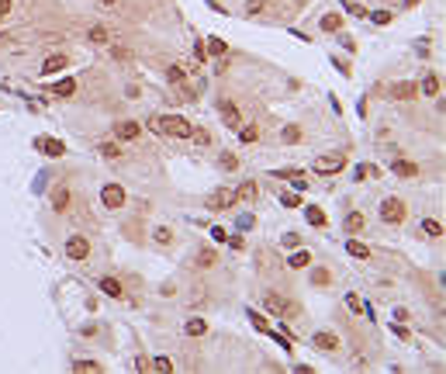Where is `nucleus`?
Instances as JSON below:
<instances>
[{"label":"nucleus","mask_w":446,"mask_h":374,"mask_svg":"<svg viewBox=\"0 0 446 374\" xmlns=\"http://www.w3.org/2000/svg\"><path fill=\"white\" fill-rule=\"evenodd\" d=\"M149 128L153 132H163V135H176V139H191V125L183 118H176V115H166V118H153L149 121Z\"/></svg>","instance_id":"f257e3e1"},{"label":"nucleus","mask_w":446,"mask_h":374,"mask_svg":"<svg viewBox=\"0 0 446 374\" xmlns=\"http://www.w3.org/2000/svg\"><path fill=\"white\" fill-rule=\"evenodd\" d=\"M405 201H398V197H388V201H381V218L384 222H391V225H398L401 218H405Z\"/></svg>","instance_id":"f03ea898"},{"label":"nucleus","mask_w":446,"mask_h":374,"mask_svg":"<svg viewBox=\"0 0 446 374\" xmlns=\"http://www.w3.org/2000/svg\"><path fill=\"white\" fill-rule=\"evenodd\" d=\"M100 201H104V208L118 212V208L125 205V187H121V184H104V191H100Z\"/></svg>","instance_id":"7ed1b4c3"},{"label":"nucleus","mask_w":446,"mask_h":374,"mask_svg":"<svg viewBox=\"0 0 446 374\" xmlns=\"http://www.w3.org/2000/svg\"><path fill=\"white\" fill-rule=\"evenodd\" d=\"M218 111H221V121H225L229 128H235V132L242 128V115H239V108H235V104H232L229 97H221V100H218Z\"/></svg>","instance_id":"20e7f679"},{"label":"nucleus","mask_w":446,"mask_h":374,"mask_svg":"<svg viewBox=\"0 0 446 374\" xmlns=\"http://www.w3.org/2000/svg\"><path fill=\"white\" fill-rule=\"evenodd\" d=\"M263 305H267L270 312H277V315H294V305H291V301H287L284 295H277V291L263 295Z\"/></svg>","instance_id":"39448f33"},{"label":"nucleus","mask_w":446,"mask_h":374,"mask_svg":"<svg viewBox=\"0 0 446 374\" xmlns=\"http://www.w3.org/2000/svg\"><path fill=\"white\" fill-rule=\"evenodd\" d=\"M346 166V156H322V159H315V170L318 174H339Z\"/></svg>","instance_id":"423d86ee"},{"label":"nucleus","mask_w":446,"mask_h":374,"mask_svg":"<svg viewBox=\"0 0 446 374\" xmlns=\"http://www.w3.org/2000/svg\"><path fill=\"white\" fill-rule=\"evenodd\" d=\"M138 132H142V125H138V121H118V125H115V135L121 139V142L138 139Z\"/></svg>","instance_id":"0eeeda50"},{"label":"nucleus","mask_w":446,"mask_h":374,"mask_svg":"<svg viewBox=\"0 0 446 374\" xmlns=\"http://www.w3.org/2000/svg\"><path fill=\"white\" fill-rule=\"evenodd\" d=\"M90 253V243L83 236H73L69 243H66V256H73V260H83V256Z\"/></svg>","instance_id":"6e6552de"},{"label":"nucleus","mask_w":446,"mask_h":374,"mask_svg":"<svg viewBox=\"0 0 446 374\" xmlns=\"http://www.w3.org/2000/svg\"><path fill=\"white\" fill-rule=\"evenodd\" d=\"M232 201H235L232 191H214V194L208 197V205H211V208H218V212H221V208H229Z\"/></svg>","instance_id":"1a4fd4ad"},{"label":"nucleus","mask_w":446,"mask_h":374,"mask_svg":"<svg viewBox=\"0 0 446 374\" xmlns=\"http://www.w3.org/2000/svg\"><path fill=\"white\" fill-rule=\"evenodd\" d=\"M52 94H56V97H73V94H77V80H73V77L59 80L56 87H52Z\"/></svg>","instance_id":"9d476101"},{"label":"nucleus","mask_w":446,"mask_h":374,"mask_svg":"<svg viewBox=\"0 0 446 374\" xmlns=\"http://www.w3.org/2000/svg\"><path fill=\"white\" fill-rule=\"evenodd\" d=\"M66 66H69L66 56H49V59L42 62V73H59V70H66Z\"/></svg>","instance_id":"9b49d317"},{"label":"nucleus","mask_w":446,"mask_h":374,"mask_svg":"<svg viewBox=\"0 0 446 374\" xmlns=\"http://www.w3.org/2000/svg\"><path fill=\"white\" fill-rule=\"evenodd\" d=\"M415 90H419V87H415L412 80H408V83H394V100H412Z\"/></svg>","instance_id":"f8f14e48"},{"label":"nucleus","mask_w":446,"mask_h":374,"mask_svg":"<svg viewBox=\"0 0 446 374\" xmlns=\"http://www.w3.org/2000/svg\"><path fill=\"white\" fill-rule=\"evenodd\" d=\"M315 347H318V350H336V347H339V336L336 333H318L315 336Z\"/></svg>","instance_id":"ddd939ff"},{"label":"nucleus","mask_w":446,"mask_h":374,"mask_svg":"<svg viewBox=\"0 0 446 374\" xmlns=\"http://www.w3.org/2000/svg\"><path fill=\"white\" fill-rule=\"evenodd\" d=\"M305 218H308L315 229H322V225L329 222V218H325V212H322V208H315V205H308V208H305Z\"/></svg>","instance_id":"4468645a"},{"label":"nucleus","mask_w":446,"mask_h":374,"mask_svg":"<svg viewBox=\"0 0 446 374\" xmlns=\"http://www.w3.org/2000/svg\"><path fill=\"white\" fill-rule=\"evenodd\" d=\"M100 291L104 295H111V298H121L125 291H121V284H118L115 277H100Z\"/></svg>","instance_id":"2eb2a0df"},{"label":"nucleus","mask_w":446,"mask_h":374,"mask_svg":"<svg viewBox=\"0 0 446 374\" xmlns=\"http://www.w3.org/2000/svg\"><path fill=\"white\" fill-rule=\"evenodd\" d=\"M422 94H426V97H439V77H436V73H429V77L422 80Z\"/></svg>","instance_id":"dca6fc26"},{"label":"nucleus","mask_w":446,"mask_h":374,"mask_svg":"<svg viewBox=\"0 0 446 374\" xmlns=\"http://www.w3.org/2000/svg\"><path fill=\"white\" fill-rule=\"evenodd\" d=\"M42 149H45V153H49L52 159H59L62 153H66V146H62L59 139H45V142H42Z\"/></svg>","instance_id":"f3484780"},{"label":"nucleus","mask_w":446,"mask_h":374,"mask_svg":"<svg viewBox=\"0 0 446 374\" xmlns=\"http://www.w3.org/2000/svg\"><path fill=\"white\" fill-rule=\"evenodd\" d=\"M52 208H56V212H66V208H69V191H66V187H59L56 194H52Z\"/></svg>","instance_id":"a211bd4d"},{"label":"nucleus","mask_w":446,"mask_h":374,"mask_svg":"<svg viewBox=\"0 0 446 374\" xmlns=\"http://www.w3.org/2000/svg\"><path fill=\"white\" fill-rule=\"evenodd\" d=\"M308 263H311L308 250H298V253H291V260H287V267H294V270H298V267H308Z\"/></svg>","instance_id":"6ab92c4d"},{"label":"nucleus","mask_w":446,"mask_h":374,"mask_svg":"<svg viewBox=\"0 0 446 374\" xmlns=\"http://www.w3.org/2000/svg\"><path fill=\"white\" fill-rule=\"evenodd\" d=\"M346 250H349L353 256H356V260H367V256H370V250L363 246V243H360V239H349V243H346Z\"/></svg>","instance_id":"aec40b11"},{"label":"nucleus","mask_w":446,"mask_h":374,"mask_svg":"<svg viewBox=\"0 0 446 374\" xmlns=\"http://www.w3.org/2000/svg\"><path fill=\"white\" fill-rule=\"evenodd\" d=\"M204 45H208L204 52H211V56H225V52H229V45H225V42H221V39H214V35H211V39H208V42H204Z\"/></svg>","instance_id":"412c9836"},{"label":"nucleus","mask_w":446,"mask_h":374,"mask_svg":"<svg viewBox=\"0 0 446 374\" xmlns=\"http://www.w3.org/2000/svg\"><path fill=\"white\" fill-rule=\"evenodd\" d=\"M87 39L94 42V45H107V42H111V35H107V28H90V35H87Z\"/></svg>","instance_id":"4be33fe9"},{"label":"nucleus","mask_w":446,"mask_h":374,"mask_svg":"<svg viewBox=\"0 0 446 374\" xmlns=\"http://www.w3.org/2000/svg\"><path fill=\"white\" fill-rule=\"evenodd\" d=\"M208 333V322H204V319H191V322H187V336H204Z\"/></svg>","instance_id":"5701e85b"},{"label":"nucleus","mask_w":446,"mask_h":374,"mask_svg":"<svg viewBox=\"0 0 446 374\" xmlns=\"http://www.w3.org/2000/svg\"><path fill=\"white\" fill-rule=\"evenodd\" d=\"M339 28H343V18H339V14H325V18H322V31H339Z\"/></svg>","instance_id":"b1692460"},{"label":"nucleus","mask_w":446,"mask_h":374,"mask_svg":"<svg viewBox=\"0 0 446 374\" xmlns=\"http://www.w3.org/2000/svg\"><path fill=\"white\" fill-rule=\"evenodd\" d=\"M346 229H349V232H360V229H363V215L349 212V215H346Z\"/></svg>","instance_id":"393cba45"},{"label":"nucleus","mask_w":446,"mask_h":374,"mask_svg":"<svg viewBox=\"0 0 446 374\" xmlns=\"http://www.w3.org/2000/svg\"><path fill=\"white\" fill-rule=\"evenodd\" d=\"M235 197H239V201H252V197H256V184H242V187L235 191Z\"/></svg>","instance_id":"a878e982"},{"label":"nucleus","mask_w":446,"mask_h":374,"mask_svg":"<svg viewBox=\"0 0 446 374\" xmlns=\"http://www.w3.org/2000/svg\"><path fill=\"white\" fill-rule=\"evenodd\" d=\"M394 170H398L401 177H415V163H408V159H398V163H394Z\"/></svg>","instance_id":"bb28decb"},{"label":"nucleus","mask_w":446,"mask_h":374,"mask_svg":"<svg viewBox=\"0 0 446 374\" xmlns=\"http://www.w3.org/2000/svg\"><path fill=\"white\" fill-rule=\"evenodd\" d=\"M422 229H426L429 236H436V239L443 236V225H439V222H436V218H426V222H422Z\"/></svg>","instance_id":"cd10ccee"},{"label":"nucleus","mask_w":446,"mask_h":374,"mask_svg":"<svg viewBox=\"0 0 446 374\" xmlns=\"http://www.w3.org/2000/svg\"><path fill=\"white\" fill-rule=\"evenodd\" d=\"M218 163H221V170H229V174H232V170H239V159H235L232 153H221V159H218Z\"/></svg>","instance_id":"c85d7f7f"},{"label":"nucleus","mask_w":446,"mask_h":374,"mask_svg":"<svg viewBox=\"0 0 446 374\" xmlns=\"http://www.w3.org/2000/svg\"><path fill=\"white\" fill-rule=\"evenodd\" d=\"M73 371H87V374H97V371H100V364H94V360H77V364H73Z\"/></svg>","instance_id":"c756f323"},{"label":"nucleus","mask_w":446,"mask_h":374,"mask_svg":"<svg viewBox=\"0 0 446 374\" xmlns=\"http://www.w3.org/2000/svg\"><path fill=\"white\" fill-rule=\"evenodd\" d=\"M100 153H104L107 159H121V149H118V142H104V146H100Z\"/></svg>","instance_id":"7c9ffc66"},{"label":"nucleus","mask_w":446,"mask_h":374,"mask_svg":"<svg viewBox=\"0 0 446 374\" xmlns=\"http://www.w3.org/2000/svg\"><path fill=\"white\" fill-rule=\"evenodd\" d=\"M197 267H214V250H201L197 253Z\"/></svg>","instance_id":"2f4dec72"},{"label":"nucleus","mask_w":446,"mask_h":374,"mask_svg":"<svg viewBox=\"0 0 446 374\" xmlns=\"http://www.w3.org/2000/svg\"><path fill=\"white\" fill-rule=\"evenodd\" d=\"M249 319H252V326H256L259 333H270V322H267V319H263L259 312H249Z\"/></svg>","instance_id":"473e14b6"},{"label":"nucleus","mask_w":446,"mask_h":374,"mask_svg":"<svg viewBox=\"0 0 446 374\" xmlns=\"http://www.w3.org/2000/svg\"><path fill=\"white\" fill-rule=\"evenodd\" d=\"M239 139H242V142H256V139H259V132H256L252 125H246V128H239Z\"/></svg>","instance_id":"72a5a7b5"},{"label":"nucleus","mask_w":446,"mask_h":374,"mask_svg":"<svg viewBox=\"0 0 446 374\" xmlns=\"http://www.w3.org/2000/svg\"><path fill=\"white\" fill-rule=\"evenodd\" d=\"M166 77H170V83H180L187 73H183V66H170V70H166Z\"/></svg>","instance_id":"f704fd0d"},{"label":"nucleus","mask_w":446,"mask_h":374,"mask_svg":"<svg viewBox=\"0 0 446 374\" xmlns=\"http://www.w3.org/2000/svg\"><path fill=\"white\" fill-rule=\"evenodd\" d=\"M284 142H301V128H284Z\"/></svg>","instance_id":"c9c22d12"},{"label":"nucleus","mask_w":446,"mask_h":374,"mask_svg":"<svg viewBox=\"0 0 446 374\" xmlns=\"http://www.w3.org/2000/svg\"><path fill=\"white\" fill-rule=\"evenodd\" d=\"M156 243H163V246L173 243V232H170V229H156Z\"/></svg>","instance_id":"e433bc0d"},{"label":"nucleus","mask_w":446,"mask_h":374,"mask_svg":"<svg viewBox=\"0 0 446 374\" xmlns=\"http://www.w3.org/2000/svg\"><path fill=\"white\" fill-rule=\"evenodd\" d=\"M367 177H377L374 166H356V180H367Z\"/></svg>","instance_id":"4c0bfd02"},{"label":"nucleus","mask_w":446,"mask_h":374,"mask_svg":"<svg viewBox=\"0 0 446 374\" xmlns=\"http://www.w3.org/2000/svg\"><path fill=\"white\" fill-rule=\"evenodd\" d=\"M280 243H284V246H291V250H294V246H301V236H298V232H287V236L280 239Z\"/></svg>","instance_id":"58836bf2"},{"label":"nucleus","mask_w":446,"mask_h":374,"mask_svg":"<svg viewBox=\"0 0 446 374\" xmlns=\"http://www.w3.org/2000/svg\"><path fill=\"white\" fill-rule=\"evenodd\" d=\"M370 18L377 21V24H391V14H388V11H374V14H370Z\"/></svg>","instance_id":"ea45409f"},{"label":"nucleus","mask_w":446,"mask_h":374,"mask_svg":"<svg viewBox=\"0 0 446 374\" xmlns=\"http://www.w3.org/2000/svg\"><path fill=\"white\" fill-rule=\"evenodd\" d=\"M156 371H173V364H170V360H166V357H156V364H153Z\"/></svg>","instance_id":"a19ab883"},{"label":"nucleus","mask_w":446,"mask_h":374,"mask_svg":"<svg viewBox=\"0 0 446 374\" xmlns=\"http://www.w3.org/2000/svg\"><path fill=\"white\" fill-rule=\"evenodd\" d=\"M346 11H349V14H353V18H363V14H367V11H363L360 4H349V0H346Z\"/></svg>","instance_id":"79ce46f5"},{"label":"nucleus","mask_w":446,"mask_h":374,"mask_svg":"<svg viewBox=\"0 0 446 374\" xmlns=\"http://www.w3.org/2000/svg\"><path fill=\"white\" fill-rule=\"evenodd\" d=\"M311 281H315V284H329V270H315Z\"/></svg>","instance_id":"37998d69"},{"label":"nucleus","mask_w":446,"mask_h":374,"mask_svg":"<svg viewBox=\"0 0 446 374\" xmlns=\"http://www.w3.org/2000/svg\"><path fill=\"white\" fill-rule=\"evenodd\" d=\"M346 305L353 309V312H360V309H363V305H360V298H356V295H346Z\"/></svg>","instance_id":"c03bdc74"},{"label":"nucleus","mask_w":446,"mask_h":374,"mask_svg":"<svg viewBox=\"0 0 446 374\" xmlns=\"http://www.w3.org/2000/svg\"><path fill=\"white\" fill-rule=\"evenodd\" d=\"M280 205H284V208H294V205H298V194H284V197H280Z\"/></svg>","instance_id":"a18cd8bd"},{"label":"nucleus","mask_w":446,"mask_h":374,"mask_svg":"<svg viewBox=\"0 0 446 374\" xmlns=\"http://www.w3.org/2000/svg\"><path fill=\"white\" fill-rule=\"evenodd\" d=\"M211 239H214V243H221V239H229V236H225V229H218V225H214V229H211Z\"/></svg>","instance_id":"49530a36"},{"label":"nucleus","mask_w":446,"mask_h":374,"mask_svg":"<svg viewBox=\"0 0 446 374\" xmlns=\"http://www.w3.org/2000/svg\"><path fill=\"white\" fill-rule=\"evenodd\" d=\"M7 11H11V0H0V18H7Z\"/></svg>","instance_id":"de8ad7c7"},{"label":"nucleus","mask_w":446,"mask_h":374,"mask_svg":"<svg viewBox=\"0 0 446 374\" xmlns=\"http://www.w3.org/2000/svg\"><path fill=\"white\" fill-rule=\"evenodd\" d=\"M97 4H100V7H111V4H115V0H97Z\"/></svg>","instance_id":"09e8293b"},{"label":"nucleus","mask_w":446,"mask_h":374,"mask_svg":"<svg viewBox=\"0 0 446 374\" xmlns=\"http://www.w3.org/2000/svg\"><path fill=\"white\" fill-rule=\"evenodd\" d=\"M405 4H408V7H412V4H419V0H405Z\"/></svg>","instance_id":"8fccbe9b"}]
</instances>
